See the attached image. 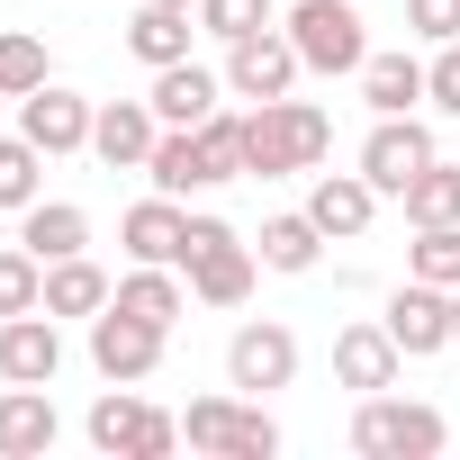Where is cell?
<instances>
[{
	"label": "cell",
	"instance_id": "cell-1",
	"mask_svg": "<svg viewBox=\"0 0 460 460\" xmlns=\"http://www.w3.org/2000/svg\"><path fill=\"white\" fill-rule=\"evenodd\" d=\"M334 154V118L307 100H253L244 109V172L280 181V172H316Z\"/></svg>",
	"mask_w": 460,
	"mask_h": 460
},
{
	"label": "cell",
	"instance_id": "cell-2",
	"mask_svg": "<svg viewBox=\"0 0 460 460\" xmlns=\"http://www.w3.org/2000/svg\"><path fill=\"white\" fill-rule=\"evenodd\" d=\"M181 442L208 451V460H271L280 451V424L262 415V397L226 388V397H190L181 406Z\"/></svg>",
	"mask_w": 460,
	"mask_h": 460
},
{
	"label": "cell",
	"instance_id": "cell-3",
	"mask_svg": "<svg viewBox=\"0 0 460 460\" xmlns=\"http://www.w3.org/2000/svg\"><path fill=\"white\" fill-rule=\"evenodd\" d=\"M253 271H262V253H253L226 217H190L181 280H190V298H199V307H244V298H253Z\"/></svg>",
	"mask_w": 460,
	"mask_h": 460
},
{
	"label": "cell",
	"instance_id": "cell-4",
	"mask_svg": "<svg viewBox=\"0 0 460 460\" xmlns=\"http://www.w3.org/2000/svg\"><path fill=\"white\" fill-rule=\"evenodd\" d=\"M82 433H91V451H109V460H172V451H181V415L145 406L136 379H109V397L82 415Z\"/></svg>",
	"mask_w": 460,
	"mask_h": 460
},
{
	"label": "cell",
	"instance_id": "cell-5",
	"mask_svg": "<svg viewBox=\"0 0 460 460\" xmlns=\"http://www.w3.org/2000/svg\"><path fill=\"white\" fill-rule=\"evenodd\" d=\"M451 442V424L433 415V406H415V397H361V415H352V451L361 460H433Z\"/></svg>",
	"mask_w": 460,
	"mask_h": 460
},
{
	"label": "cell",
	"instance_id": "cell-6",
	"mask_svg": "<svg viewBox=\"0 0 460 460\" xmlns=\"http://www.w3.org/2000/svg\"><path fill=\"white\" fill-rule=\"evenodd\" d=\"M289 46L307 73H361L370 64V37H361V10L352 0H289Z\"/></svg>",
	"mask_w": 460,
	"mask_h": 460
},
{
	"label": "cell",
	"instance_id": "cell-7",
	"mask_svg": "<svg viewBox=\"0 0 460 460\" xmlns=\"http://www.w3.org/2000/svg\"><path fill=\"white\" fill-rule=\"evenodd\" d=\"M433 163V127L406 109V118H370V136H361V181L379 190V199H406V181Z\"/></svg>",
	"mask_w": 460,
	"mask_h": 460
},
{
	"label": "cell",
	"instance_id": "cell-8",
	"mask_svg": "<svg viewBox=\"0 0 460 460\" xmlns=\"http://www.w3.org/2000/svg\"><path fill=\"white\" fill-rule=\"evenodd\" d=\"M298 46H289V28H262V37H235L226 46V91L235 100H289L298 91Z\"/></svg>",
	"mask_w": 460,
	"mask_h": 460
},
{
	"label": "cell",
	"instance_id": "cell-9",
	"mask_svg": "<svg viewBox=\"0 0 460 460\" xmlns=\"http://www.w3.org/2000/svg\"><path fill=\"white\" fill-rule=\"evenodd\" d=\"M298 379V334L289 325H235V343H226V388H244V397H271Z\"/></svg>",
	"mask_w": 460,
	"mask_h": 460
},
{
	"label": "cell",
	"instance_id": "cell-10",
	"mask_svg": "<svg viewBox=\"0 0 460 460\" xmlns=\"http://www.w3.org/2000/svg\"><path fill=\"white\" fill-rule=\"evenodd\" d=\"M91 118H100V100H82V91H64V82H46V91H28L19 100V136L55 163V154H91Z\"/></svg>",
	"mask_w": 460,
	"mask_h": 460
},
{
	"label": "cell",
	"instance_id": "cell-11",
	"mask_svg": "<svg viewBox=\"0 0 460 460\" xmlns=\"http://www.w3.org/2000/svg\"><path fill=\"white\" fill-rule=\"evenodd\" d=\"M388 334H397V352L406 361H433V352H451V289H433V280H397L388 289V316H379Z\"/></svg>",
	"mask_w": 460,
	"mask_h": 460
},
{
	"label": "cell",
	"instance_id": "cell-12",
	"mask_svg": "<svg viewBox=\"0 0 460 460\" xmlns=\"http://www.w3.org/2000/svg\"><path fill=\"white\" fill-rule=\"evenodd\" d=\"M91 370L100 379H154L163 370V325H145L127 307H100L91 316Z\"/></svg>",
	"mask_w": 460,
	"mask_h": 460
},
{
	"label": "cell",
	"instance_id": "cell-13",
	"mask_svg": "<svg viewBox=\"0 0 460 460\" xmlns=\"http://www.w3.org/2000/svg\"><path fill=\"white\" fill-rule=\"evenodd\" d=\"M0 379H19V388H55L64 379V334H55L46 307L0 316Z\"/></svg>",
	"mask_w": 460,
	"mask_h": 460
},
{
	"label": "cell",
	"instance_id": "cell-14",
	"mask_svg": "<svg viewBox=\"0 0 460 460\" xmlns=\"http://www.w3.org/2000/svg\"><path fill=\"white\" fill-rule=\"evenodd\" d=\"M118 244H127V262H172L181 271V253H190V208L181 199H136L127 217H118Z\"/></svg>",
	"mask_w": 460,
	"mask_h": 460
},
{
	"label": "cell",
	"instance_id": "cell-15",
	"mask_svg": "<svg viewBox=\"0 0 460 460\" xmlns=\"http://www.w3.org/2000/svg\"><path fill=\"white\" fill-rule=\"evenodd\" d=\"M154 136H163L154 100H100V118H91V154H100L109 172H145Z\"/></svg>",
	"mask_w": 460,
	"mask_h": 460
},
{
	"label": "cell",
	"instance_id": "cell-16",
	"mask_svg": "<svg viewBox=\"0 0 460 460\" xmlns=\"http://www.w3.org/2000/svg\"><path fill=\"white\" fill-rule=\"evenodd\" d=\"M145 181H154L163 199H190V190H217L226 172H217V154H208V136H199V127H163V136H154V154H145Z\"/></svg>",
	"mask_w": 460,
	"mask_h": 460
},
{
	"label": "cell",
	"instance_id": "cell-17",
	"mask_svg": "<svg viewBox=\"0 0 460 460\" xmlns=\"http://www.w3.org/2000/svg\"><path fill=\"white\" fill-rule=\"evenodd\" d=\"M397 370H406V352H397V334H388V325H343V334H334V379H343L352 397L397 388Z\"/></svg>",
	"mask_w": 460,
	"mask_h": 460
},
{
	"label": "cell",
	"instance_id": "cell-18",
	"mask_svg": "<svg viewBox=\"0 0 460 460\" xmlns=\"http://www.w3.org/2000/svg\"><path fill=\"white\" fill-rule=\"evenodd\" d=\"M307 217L325 226V244H361V235H370V217H379V190H370L361 172H316Z\"/></svg>",
	"mask_w": 460,
	"mask_h": 460
},
{
	"label": "cell",
	"instance_id": "cell-19",
	"mask_svg": "<svg viewBox=\"0 0 460 460\" xmlns=\"http://www.w3.org/2000/svg\"><path fill=\"white\" fill-rule=\"evenodd\" d=\"M55 433H64V415L46 388H19V379L0 388V460H46Z\"/></svg>",
	"mask_w": 460,
	"mask_h": 460
},
{
	"label": "cell",
	"instance_id": "cell-20",
	"mask_svg": "<svg viewBox=\"0 0 460 460\" xmlns=\"http://www.w3.org/2000/svg\"><path fill=\"white\" fill-rule=\"evenodd\" d=\"M145 100H154V118H163V127H199V118H217L226 73H208V64H190V55H181V64H163V73H154V91H145Z\"/></svg>",
	"mask_w": 460,
	"mask_h": 460
},
{
	"label": "cell",
	"instance_id": "cell-21",
	"mask_svg": "<svg viewBox=\"0 0 460 460\" xmlns=\"http://www.w3.org/2000/svg\"><path fill=\"white\" fill-rule=\"evenodd\" d=\"M19 244H28L37 262H73V253H91V208H73V199H37V208H19Z\"/></svg>",
	"mask_w": 460,
	"mask_h": 460
},
{
	"label": "cell",
	"instance_id": "cell-22",
	"mask_svg": "<svg viewBox=\"0 0 460 460\" xmlns=\"http://www.w3.org/2000/svg\"><path fill=\"white\" fill-rule=\"evenodd\" d=\"M190 37H199V10H163V0H145V10L127 19V55H136L145 73L181 64V55H190Z\"/></svg>",
	"mask_w": 460,
	"mask_h": 460
},
{
	"label": "cell",
	"instance_id": "cell-23",
	"mask_svg": "<svg viewBox=\"0 0 460 460\" xmlns=\"http://www.w3.org/2000/svg\"><path fill=\"white\" fill-rule=\"evenodd\" d=\"M109 307H127V316H145V325H163V334H172V325L190 316V289H181V271H172V262H136V271L118 280V298H109Z\"/></svg>",
	"mask_w": 460,
	"mask_h": 460
},
{
	"label": "cell",
	"instance_id": "cell-24",
	"mask_svg": "<svg viewBox=\"0 0 460 460\" xmlns=\"http://www.w3.org/2000/svg\"><path fill=\"white\" fill-rule=\"evenodd\" d=\"M109 298H118V280H109L91 253H73V262H46V316H82V325H91Z\"/></svg>",
	"mask_w": 460,
	"mask_h": 460
},
{
	"label": "cell",
	"instance_id": "cell-25",
	"mask_svg": "<svg viewBox=\"0 0 460 460\" xmlns=\"http://www.w3.org/2000/svg\"><path fill=\"white\" fill-rule=\"evenodd\" d=\"M361 100H370V118H406V109H424V64L397 46V55H370L361 64Z\"/></svg>",
	"mask_w": 460,
	"mask_h": 460
},
{
	"label": "cell",
	"instance_id": "cell-26",
	"mask_svg": "<svg viewBox=\"0 0 460 460\" xmlns=\"http://www.w3.org/2000/svg\"><path fill=\"white\" fill-rule=\"evenodd\" d=\"M253 253H262V271H289V280H298V271H316V262H325V226H316L307 208H298V217H271Z\"/></svg>",
	"mask_w": 460,
	"mask_h": 460
},
{
	"label": "cell",
	"instance_id": "cell-27",
	"mask_svg": "<svg viewBox=\"0 0 460 460\" xmlns=\"http://www.w3.org/2000/svg\"><path fill=\"white\" fill-rule=\"evenodd\" d=\"M397 208H406V226H460V163H442V154H433V163L406 181V199H397Z\"/></svg>",
	"mask_w": 460,
	"mask_h": 460
},
{
	"label": "cell",
	"instance_id": "cell-28",
	"mask_svg": "<svg viewBox=\"0 0 460 460\" xmlns=\"http://www.w3.org/2000/svg\"><path fill=\"white\" fill-rule=\"evenodd\" d=\"M37 199H46V154H37L28 136H0V208L19 217V208H37Z\"/></svg>",
	"mask_w": 460,
	"mask_h": 460
},
{
	"label": "cell",
	"instance_id": "cell-29",
	"mask_svg": "<svg viewBox=\"0 0 460 460\" xmlns=\"http://www.w3.org/2000/svg\"><path fill=\"white\" fill-rule=\"evenodd\" d=\"M262 28H280V0H199V37H217V46L262 37Z\"/></svg>",
	"mask_w": 460,
	"mask_h": 460
},
{
	"label": "cell",
	"instance_id": "cell-30",
	"mask_svg": "<svg viewBox=\"0 0 460 460\" xmlns=\"http://www.w3.org/2000/svg\"><path fill=\"white\" fill-rule=\"evenodd\" d=\"M406 271H415V280H433V289H460V226H415Z\"/></svg>",
	"mask_w": 460,
	"mask_h": 460
},
{
	"label": "cell",
	"instance_id": "cell-31",
	"mask_svg": "<svg viewBox=\"0 0 460 460\" xmlns=\"http://www.w3.org/2000/svg\"><path fill=\"white\" fill-rule=\"evenodd\" d=\"M46 82H55L46 46H37V37H19V28H0V91L28 100V91H46Z\"/></svg>",
	"mask_w": 460,
	"mask_h": 460
},
{
	"label": "cell",
	"instance_id": "cell-32",
	"mask_svg": "<svg viewBox=\"0 0 460 460\" xmlns=\"http://www.w3.org/2000/svg\"><path fill=\"white\" fill-rule=\"evenodd\" d=\"M28 307H46V262L28 244H10L0 253V316H28Z\"/></svg>",
	"mask_w": 460,
	"mask_h": 460
},
{
	"label": "cell",
	"instance_id": "cell-33",
	"mask_svg": "<svg viewBox=\"0 0 460 460\" xmlns=\"http://www.w3.org/2000/svg\"><path fill=\"white\" fill-rule=\"evenodd\" d=\"M406 28L424 46H460V0H406Z\"/></svg>",
	"mask_w": 460,
	"mask_h": 460
},
{
	"label": "cell",
	"instance_id": "cell-34",
	"mask_svg": "<svg viewBox=\"0 0 460 460\" xmlns=\"http://www.w3.org/2000/svg\"><path fill=\"white\" fill-rule=\"evenodd\" d=\"M424 100H433L442 118H460V46H442V55L424 64Z\"/></svg>",
	"mask_w": 460,
	"mask_h": 460
},
{
	"label": "cell",
	"instance_id": "cell-35",
	"mask_svg": "<svg viewBox=\"0 0 460 460\" xmlns=\"http://www.w3.org/2000/svg\"><path fill=\"white\" fill-rule=\"evenodd\" d=\"M10 109H19V100H10V91H0V136H10Z\"/></svg>",
	"mask_w": 460,
	"mask_h": 460
},
{
	"label": "cell",
	"instance_id": "cell-36",
	"mask_svg": "<svg viewBox=\"0 0 460 460\" xmlns=\"http://www.w3.org/2000/svg\"><path fill=\"white\" fill-rule=\"evenodd\" d=\"M451 343H460V289H451Z\"/></svg>",
	"mask_w": 460,
	"mask_h": 460
},
{
	"label": "cell",
	"instance_id": "cell-37",
	"mask_svg": "<svg viewBox=\"0 0 460 460\" xmlns=\"http://www.w3.org/2000/svg\"><path fill=\"white\" fill-rule=\"evenodd\" d=\"M163 10H199V0H163Z\"/></svg>",
	"mask_w": 460,
	"mask_h": 460
}]
</instances>
